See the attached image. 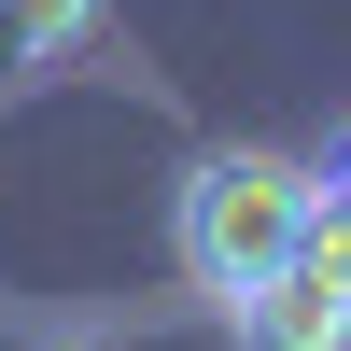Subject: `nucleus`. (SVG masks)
I'll return each mask as SVG.
<instances>
[{"mask_svg":"<svg viewBox=\"0 0 351 351\" xmlns=\"http://www.w3.org/2000/svg\"><path fill=\"white\" fill-rule=\"evenodd\" d=\"M309 169H324V211H351V127H337V141H324Z\"/></svg>","mask_w":351,"mask_h":351,"instance_id":"nucleus-4","label":"nucleus"},{"mask_svg":"<svg viewBox=\"0 0 351 351\" xmlns=\"http://www.w3.org/2000/svg\"><path fill=\"white\" fill-rule=\"evenodd\" d=\"M225 324H239V351H351V281L295 253V267H281V281H253Z\"/></svg>","mask_w":351,"mask_h":351,"instance_id":"nucleus-2","label":"nucleus"},{"mask_svg":"<svg viewBox=\"0 0 351 351\" xmlns=\"http://www.w3.org/2000/svg\"><path fill=\"white\" fill-rule=\"evenodd\" d=\"M99 14H112V0H0V84H14V71H56L71 43H99Z\"/></svg>","mask_w":351,"mask_h":351,"instance_id":"nucleus-3","label":"nucleus"},{"mask_svg":"<svg viewBox=\"0 0 351 351\" xmlns=\"http://www.w3.org/2000/svg\"><path fill=\"white\" fill-rule=\"evenodd\" d=\"M309 211H324V169L309 155H281V141H211V155H183V183H169V267L211 309H239L253 281H281L309 253Z\"/></svg>","mask_w":351,"mask_h":351,"instance_id":"nucleus-1","label":"nucleus"}]
</instances>
